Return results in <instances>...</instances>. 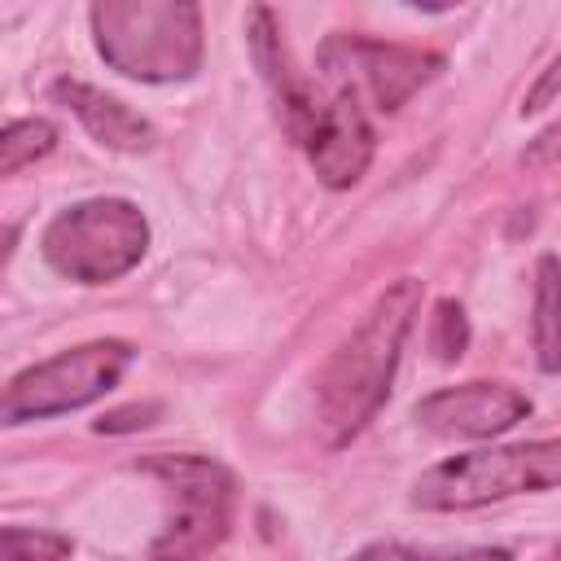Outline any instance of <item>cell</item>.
I'll return each mask as SVG.
<instances>
[{
  "label": "cell",
  "instance_id": "cell-1",
  "mask_svg": "<svg viewBox=\"0 0 561 561\" xmlns=\"http://www.w3.org/2000/svg\"><path fill=\"white\" fill-rule=\"evenodd\" d=\"M245 39H250V57H254L259 75L267 79V88L276 96L280 123L307 153L311 171L329 188H351L373 162V127L364 118L359 96L346 88H333L329 79H316V83L298 79L267 4L250 9Z\"/></svg>",
  "mask_w": 561,
  "mask_h": 561
},
{
  "label": "cell",
  "instance_id": "cell-2",
  "mask_svg": "<svg viewBox=\"0 0 561 561\" xmlns=\"http://www.w3.org/2000/svg\"><path fill=\"white\" fill-rule=\"evenodd\" d=\"M416 311H421V280L399 276L373 298L364 320L337 342V351L316 377V425L324 447H346L377 421V412L390 399V381Z\"/></svg>",
  "mask_w": 561,
  "mask_h": 561
},
{
  "label": "cell",
  "instance_id": "cell-3",
  "mask_svg": "<svg viewBox=\"0 0 561 561\" xmlns=\"http://www.w3.org/2000/svg\"><path fill=\"white\" fill-rule=\"evenodd\" d=\"M96 57L136 83H184L202 70L197 0H92Z\"/></svg>",
  "mask_w": 561,
  "mask_h": 561
},
{
  "label": "cell",
  "instance_id": "cell-4",
  "mask_svg": "<svg viewBox=\"0 0 561 561\" xmlns=\"http://www.w3.org/2000/svg\"><path fill=\"white\" fill-rule=\"evenodd\" d=\"M552 486H561V434L447 456L412 482V508L465 513V508H482V504H500V500L535 495Z\"/></svg>",
  "mask_w": 561,
  "mask_h": 561
},
{
  "label": "cell",
  "instance_id": "cell-5",
  "mask_svg": "<svg viewBox=\"0 0 561 561\" xmlns=\"http://www.w3.org/2000/svg\"><path fill=\"white\" fill-rule=\"evenodd\" d=\"M149 250V219L127 197H88L57 210L39 237L44 263L75 285H110Z\"/></svg>",
  "mask_w": 561,
  "mask_h": 561
},
{
  "label": "cell",
  "instance_id": "cell-6",
  "mask_svg": "<svg viewBox=\"0 0 561 561\" xmlns=\"http://www.w3.org/2000/svg\"><path fill=\"white\" fill-rule=\"evenodd\" d=\"M136 351L123 337H96L70 351H57L31 368H22L0 399V421L4 425H26V421H48L61 412H79L96 399H105L123 373L131 368Z\"/></svg>",
  "mask_w": 561,
  "mask_h": 561
},
{
  "label": "cell",
  "instance_id": "cell-7",
  "mask_svg": "<svg viewBox=\"0 0 561 561\" xmlns=\"http://www.w3.org/2000/svg\"><path fill=\"white\" fill-rule=\"evenodd\" d=\"M145 473H153L167 495V530L153 539V557H202L215 552L232 526V473L197 451H153L140 460Z\"/></svg>",
  "mask_w": 561,
  "mask_h": 561
},
{
  "label": "cell",
  "instance_id": "cell-8",
  "mask_svg": "<svg viewBox=\"0 0 561 561\" xmlns=\"http://www.w3.org/2000/svg\"><path fill=\"white\" fill-rule=\"evenodd\" d=\"M438 70L443 57L403 44H381L368 35H329L320 44V79L368 96L386 114H394L412 92H421Z\"/></svg>",
  "mask_w": 561,
  "mask_h": 561
},
{
  "label": "cell",
  "instance_id": "cell-9",
  "mask_svg": "<svg viewBox=\"0 0 561 561\" xmlns=\"http://www.w3.org/2000/svg\"><path fill=\"white\" fill-rule=\"evenodd\" d=\"M530 416V399L508 381H460L425 394L412 421L438 438H495Z\"/></svg>",
  "mask_w": 561,
  "mask_h": 561
},
{
  "label": "cell",
  "instance_id": "cell-10",
  "mask_svg": "<svg viewBox=\"0 0 561 561\" xmlns=\"http://www.w3.org/2000/svg\"><path fill=\"white\" fill-rule=\"evenodd\" d=\"M48 92H53V101L66 105V110L83 123V131H88L96 145H105V149L145 153V149H153V140H158V131H153L149 118H140V114L127 110L118 96H110V92H101V88H92V83L57 79Z\"/></svg>",
  "mask_w": 561,
  "mask_h": 561
},
{
  "label": "cell",
  "instance_id": "cell-11",
  "mask_svg": "<svg viewBox=\"0 0 561 561\" xmlns=\"http://www.w3.org/2000/svg\"><path fill=\"white\" fill-rule=\"evenodd\" d=\"M530 342L543 373H561V259L539 254L530 298Z\"/></svg>",
  "mask_w": 561,
  "mask_h": 561
},
{
  "label": "cell",
  "instance_id": "cell-12",
  "mask_svg": "<svg viewBox=\"0 0 561 561\" xmlns=\"http://www.w3.org/2000/svg\"><path fill=\"white\" fill-rule=\"evenodd\" d=\"M57 145V127L48 118H13L0 131V175H18L22 167L48 158Z\"/></svg>",
  "mask_w": 561,
  "mask_h": 561
},
{
  "label": "cell",
  "instance_id": "cell-13",
  "mask_svg": "<svg viewBox=\"0 0 561 561\" xmlns=\"http://www.w3.org/2000/svg\"><path fill=\"white\" fill-rule=\"evenodd\" d=\"M0 552L9 561H53V557H70L75 543L66 535L53 530H26V526H4L0 530Z\"/></svg>",
  "mask_w": 561,
  "mask_h": 561
},
{
  "label": "cell",
  "instance_id": "cell-14",
  "mask_svg": "<svg viewBox=\"0 0 561 561\" xmlns=\"http://www.w3.org/2000/svg\"><path fill=\"white\" fill-rule=\"evenodd\" d=\"M465 346H469V320H465V307H460L456 298L434 302V320H430V351H434L443 364H451V359H460V355H465Z\"/></svg>",
  "mask_w": 561,
  "mask_h": 561
},
{
  "label": "cell",
  "instance_id": "cell-15",
  "mask_svg": "<svg viewBox=\"0 0 561 561\" xmlns=\"http://www.w3.org/2000/svg\"><path fill=\"white\" fill-rule=\"evenodd\" d=\"M557 96H561V48H557V57L539 70V79L530 83V92L522 96V114H539V110H548Z\"/></svg>",
  "mask_w": 561,
  "mask_h": 561
},
{
  "label": "cell",
  "instance_id": "cell-16",
  "mask_svg": "<svg viewBox=\"0 0 561 561\" xmlns=\"http://www.w3.org/2000/svg\"><path fill=\"white\" fill-rule=\"evenodd\" d=\"M522 162H526V167H557V162H561V123L548 127V131H539V136L522 149Z\"/></svg>",
  "mask_w": 561,
  "mask_h": 561
},
{
  "label": "cell",
  "instance_id": "cell-17",
  "mask_svg": "<svg viewBox=\"0 0 561 561\" xmlns=\"http://www.w3.org/2000/svg\"><path fill=\"white\" fill-rule=\"evenodd\" d=\"M408 9H421V13H447V9H456V4H465V0H403Z\"/></svg>",
  "mask_w": 561,
  "mask_h": 561
}]
</instances>
